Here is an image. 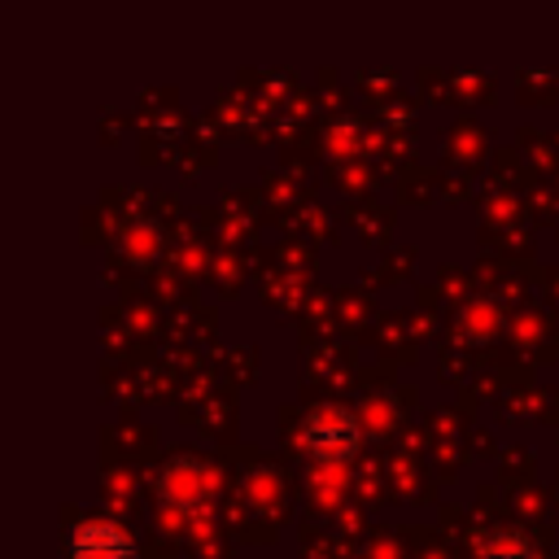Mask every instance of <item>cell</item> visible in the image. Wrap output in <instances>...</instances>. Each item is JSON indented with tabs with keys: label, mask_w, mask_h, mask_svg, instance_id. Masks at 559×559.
<instances>
[{
	"label": "cell",
	"mask_w": 559,
	"mask_h": 559,
	"mask_svg": "<svg viewBox=\"0 0 559 559\" xmlns=\"http://www.w3.org/2000/svg\"><path fill=\"white\" fill-rule=\"evenodd\" d=\"M66 559H135V546L114 520H87L70 533Z\"/></svg>",
	"instance_id": "obj_2"
},
{
	"label": "cell",
	"mask_w": 559,
	"mask_h": 559,
	"mask_svg": "<svg viewBox=\"0 0 559 559\" xmlns=\"http://www.w3.org/2000/svg\"><path fill=\"white\" fill-rule=\"evenodd\" d=\"M480 559H537V555L524 533H493V537H485Z\"/></svg>",
	"instance_id": "obj_3"
},
{
	"label": "cell",
	"mask_w": 559,
	"mask_h": 559,
	"mask_svg": "<svg viewBox=\"0 0 559 559\" xmlns=\"http://www.w3.org/2000/svg\"><path fill=\"white\" fill-rule=\"evenodd\" d=\"M306 450H310L314 459H323V463L349 459V454L358 450V428H354V419H349L345 411H323V415H314L310 428H306Z\"/></svg>",
	"instance_id": "obj_1"
}]
</instances>
